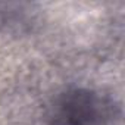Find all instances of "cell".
Here are the masks:
<instances>
[{
  "mask_svg": "<svg viewBox=\"0 0 125 125\" xmlns=\"http://www.w3.org/2000/svg\"><path fill=\"white\" fill-rule=\"evenodd\" d=\"M106 102L90 91L77 90L65 94L57 107L62 125H102L107 118Z\"/></svg>",
  "mask_w": 125,
  "mask_h": 125,
  "instance_id": "1",
  "label": "cell"
}]
</instances>
